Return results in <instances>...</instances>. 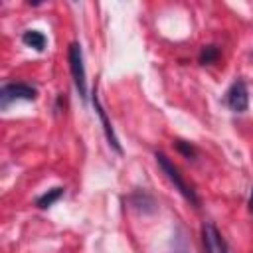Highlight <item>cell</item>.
<instances>
[{
  "instance_id": "8992f818",
  "label": "cell",
  "mask_w": 253,
  "mask_h": 253,
  "mask_svg": "<svg viewBox=\"0 0 253 253\" xmlns=\"http://www.w3.org/2000/svg\"><path fill=\"white\" fill-rule=\"evenodd\" d=\"M91 103H93L95 113H97V117H99V121H101V125H103V132H105V136H107L109 146H111L117 154H123V146H121V142H119V138H117V134H115V130H113V125H111V121H109V117H107V113H105V109H103V105H101V101H99V97H97V91H93Z\"/></svg>"
},
{
  "instance_id": "7a4b0ae2",
  "label": "cell",
  "mask_w": 253,
  "mask_h": 253,
  "mask_svg": "<svg viewBox=\"0 0 253 253\" xmlns=\"http://www.w3.org/2000/svg\"><path fill=\"white\" fill-rule=\"evenodd\" d=\"M67 59H69V69H71L73 85H75L79 97L83 101H87V73H85V63H83V49H81V45L77 42L69 43Z\"/></svg>"
},
{
  "instance_id": "277c9868",
  "label": "cell",
  "mask_w": 253,
  "mask_h": 253,
  "mask_svg": "<svg viewBox=\"0 0 253 253\" xmlns=\"http://www.w3.org/2000/svg\"><path fill=\"white\" fill-rule=\"evenodd\" d=\"M225 105L233 113H245L249 109V91L243 79H235L225 93Z\"/></svg>"
},
{
  "instance_id": "8fae6325",
  "label": "cell",
  "mask_w": 253,
  "mask_h": 253,
  "mask_svg": "<svg viewBox=\"0 0 253 253\" xmlns=\"http://www.w3.org/2000/svg\"><path fill=\"white\" fill-rule=\"evenodd\" d=\"M176 148H178V152L184 156V158H188V160H194L196 158V154H198V148L192 144V142H188V140H176Z\"/></svg>"
},
{
  "instance_id": "3957f363",
  "label": "cell",
  "mask_w": 253,
  "mask_h": 253,
  "mask_svg": "<svg viewBox=\"0 0 253 253\" xmlns=\"http://www.w3.org/2000/svg\"><path fill=\"white\" fill-rule=\"evenodd\" d=\"M38 89L30 83H6L0 89V109L6 111L14 101H36Z\"/></svg>"
},
{
  "instance_id": "30bf717a",
  "label": "cell",
  "mask_w": 253,
  "mask_h": 253,
  "mask_svg": "<svg viewBox=\"0 0 253 253\" xmlns=\"http://www.w3.org/2000/svg\"><path fill=\"white\" fill-rule=\"evenodd\" d=\"M219 55H221L219 45H215V43H208V45H204V47L200 49L198 61H200V65H213V63L219 59Z\"/></svg>"
},
{
  "instance_id": "ba28073f",
  "label": "cell",
  "mask_w": 253,
  "mask_h": 253,
  "mask_svg": "<svg viewBox=\"0 0 253 253\" xmlns=\"http://www.w3.org/2000/svg\"><path fill=\"white\" fill-rule=\"evenodd\" d=\"M22 43L36 49V51H43L45 45H47V38L40 32V30H26L22 34Z\"/></svg>"
},
{
  "instance_id": "9c48e42d",
  "label": "cell",
  "mask_w": 253,
  "mask_h": 253,
  "mask_svg": "<svg viewBox=\"0 0 253 253\" xmlns=\"http://www.w3.org/2000/svg\"><path fill=\"white\" fill-rule=\"evenodd\" d=\"M63 194H65V188L55 186V188H51V190L43 192L42 196H38V198H36V206H38L40 210H47V208H51L55 202H59Z\"/></svg>"
},
{
  "instance_id": "5b68a950",
  "label": "cell",
  "mask_w": 253,
  "mask_h": 253,
  "mask_svg": "<svg viewBox=\"0 0 253 253\" xmlns=\"http://www.w3.org/2000/svg\"><path fill=\"white\" fill-rule=\"evenodd\" d=\"M202 245L206 253H229V245L211 221L202 223Z\"/></svg>"
},
{
  "instance_id": "7c38bea8",
  "label": "cell",
  "mask_w": 253,
  "mask_h": 253,
  "mask_svg": "<svg viewBox=\"0 0 253 253\" xmlns=\"http://www.w3.org/2000/svg\"><path fill=\"white\" fill-rule=\"evenodd\" d=\"M247 206H249V211L253 213V188H251V194H249V204H247Z\"/></svg>"
},
{
  "instance_id": "52a82bcc",
  "label": "cell",
  "mask_w": 253,
  "mask_h": 253,
  "mask_svg": "<svg viewBox=\"0 0 253 253\" xmlns=\"http://www.w3.org/2000/svg\"><path fill=\"white\" fill-rule=\"evenodd\" d=\"M128 202H130V206L136 210V211H140V213H152V211H156V202H154V198L150 196V194H146V192H134L130 198H128Z\"/></svg>"
},
{
  "instance_id": "6da1fadb",
  "label": "cell",
  "mask_w": 253,
  "mask_h": 253,
  "mask_svg": "<svg viewBox=\"0 0 253 253\" xmlns=\"http://www.w3.org/2000/svg\"><path fill=\"white\" fill-rule=\"evenodd\" d=\"M154 158H156V164L160 166V170H162V172L166 174V178L170 180V184L182 194V198H184L186 202H190L194 208H200V198H198L196 190L182 178V174H180V170L174 166V162H172L164 152H160V150L154 152Z\"/></svg>"
}]
</instances>
